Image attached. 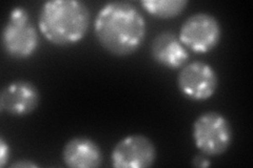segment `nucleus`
Returning a JSON list of instances; mask_svg holds the SVG:
<instances>
[{"mask_svg": "<svg viewBox=\"0 0 253 168\" xmlns=\"http://www.w3.org/2000/svg\"><path fill=\"white\" fill-rule=\"evenodd\" d=\"M98 43L111 55L126 57L138 51L147 26L141 12L129 1H112L99 10L94 21Z\"/></svg>", "mask_w": 253, "mask_h": 168, "instance_id": "nucleus-1", "label": "nucleus"}, {"mask_svg": "<svg viewBox=\"0 0 253 168\" xmlns=\"http://www.w3.org/2000/svg\"><path fill=\"white\" fill-rule=\"evenodd\" d=\"M91 23L88 5L78 0H51L42 4L38 27L47 41L58 45H73L86 35Z\"/></svg>", "mask_w": 253, "mask_h": 168, "instance_id": "nucleus-2", "label": "nucleus"}, {"mask_svg": "<svg viewBox=\"0 0 253 168\" xmlns=\"http://www.w3.org/2000/svg\"><path fill=\"white\" fill-rule=\"evenodd\" d=\"M192 138L203 155H224L233 141L232 126L227 117L218 111H207L196 118L192 125Z\"/></svg>", "mask_w": 253, "mask_h": 168, "instance_id": "nucleus-3", "label": "nucleus"}, {"mask_svg": "<svg viewBox=\"0 0 253 168\" xmlns=\"http://www.w3.org/2000/svg\"><path fill=\"white\" fill-rule=\"evenodd\" d=\"M4 53L14 59H28L39 45V36L23 6H16L10 12L1 34Z\"/></svg>", "mask_w": 253, "mask_h": 168, "instance_id": "nucleus-4", "label": "nucleus"}, {"mask_svg": "<svg viewBox=\"0 0 253 168\" xmlns=\"http://www.w3.org/2000/svg\"><path fill=\"white\" fill-rule=\"evenodd\" d=\"M178 38L186 49L196 54H207L220 41V23L209 13L193 14L181 25Z\"/></svg>", "mask_w": 253, "mask_h": 168, "instance_id": "nucleus-5", "label": "nucleus"}, {"mask_svg": "<svg viewBox=\"0 0 253 168\" xmlns=\"http://www.w3.org/2000/svg\"><path fill=\"white\" fill-rule=\"evenodd\" d=\"M176 82L185 98L192 101H206L215 94L218 87V76L208 63L194 61L180 68Z\"/></svg>", "mask_w": 253, "mask_h": 168, "instance_id": "nucleus-6", "label": "nucleus"}, {"mask_svg": "<svg viewBox=\"0 0 253 168\" xmlns=\"http://www.w3.org/2000/svg\"><path fill=\"white\" fill-rule=\"evenodd\" d=\"M156 161L154 143L144 134H130L116 143L111 162L115 168H148Z\"/></svg>", "mask_w": 253, "mask_h": 168, "instance_id": "nucleus-7", "label": "nucleus"}, {"mask_svg": "<svg viewBox=\"0 0 253 168\" xmlns=\"http://www.w3.org/2000/svg\"><path fill=\"white\" fill-rule=\"evenodd\" d=\"M41 93L28 80H15L3 86L0 93V109L13 117H25L37 109Z\"/></svg>", "mask_w": 253, "mask_h": 168, "instance_id": "nucleus-8", "label": "nucleus"}, {"mask_svg": "<svg viewBox=\"0 0 253 168\" xmlns=\"http://www.w3.org/2000/svg\"><path fill=\"white\" fill-rule=\"evenodd\" d=\"M151 56L158 65L170 69L184 67L190 58L189 52L173 32H163L151 43Z\"/></svg>", "mask_w": 253, "mask_h": 168, "instance_id": "nucleus-9", "label": "nucleus"}, {"mask_svg": "<svg viewBox=\"0 0 253 168\" xmlns=\"http://www.w3.org/2000/svg\"><path fill=\"white\" fill-rule=\"evenodd\" d=\"M62 160L71 168H97L102 163V151L94 140L76 137L65 144Z\"/></svg>", "mask_w": 253, "mask_h": 168, "instance_id": "nucleus-10", "label": "nucleus"}, {"mask_svg": "<svg viewBox=\"0 0 253 168\" xmlns=\"http://www.w3.org/2000/svg\"><path fill=\"white\" fill-rule=\"evenodd\" d=\"M187 0H141L140 4L150 15L161 19H172L183 14Z\"/></svg>", "mask_w": 253, "mask_h": 168, "instance_id": "nucleus-11", "label": "nucleus"}, {"mask_svg": "<svg viewBox=\"0 0 253 168\" xmlns=\"http://www.w3.org/2000/svg\"><path fill=\"white\" fill-rule=\"evenodd\" d=\"M10 159V147L6 141L0 138V167H4Z\"/></svg>", "mask_w": 253, "mask_h": 168, "instance_id": "nucleus-12", "label": "nucleus"}, {"mask_svg": "<svg viewBox=\"0 0 253 168\" xmlns=\"http://www.w3.org/2000/svg\"><path fill=\"white\" fill-rule=\"evenodd\" d=\"M192 165L196 167H209L211 165V162L209 161L208 158H206L204 156L197 155L192 159Z\"/></svg>", "mask_w": 253, "mask_h": 168, "instance_id": "nucleus-13", "label": "nucleus"}, {"mask_svg": "<svg viewBox=\"0 0 253 168\" xmlns=\"http://www.w3.org/2000/svg\"><path fill=\"white\" fill-rule=\"evenodd\" d=\"M11 168H36L39 167L36 163L30 161V160H19L10 165Z\"/></svg>", "mask_w": 253, "mask_h": 168, "instance_id": "nucleus-14", "label": "nucleus"}]
</instances>
